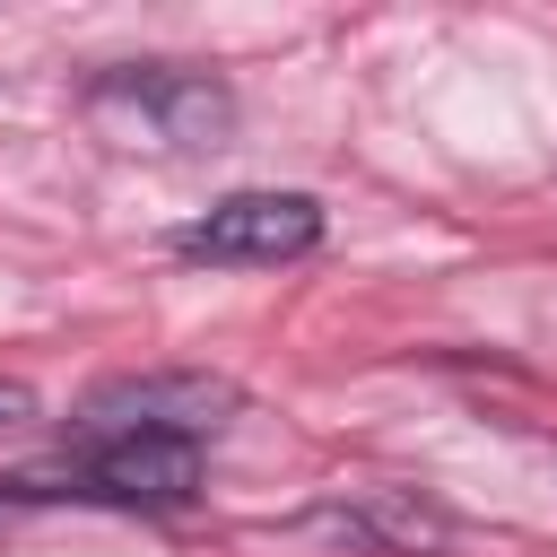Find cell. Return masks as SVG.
Masks as SVG:
<instances>
[{
    "label": "cell",
    "instance_id": "5",
    "mask_svg": "<svg viewBox=\"0 0 557 557\" xmlns=\"http://www.w3.org/2000/svg\"><path fill=\"white\" fill-rule=\"evenodd\" d=\"M348 540H366V548H383V557H435L453 531H444V513L435 505H418V496H400V487H374V496H357V505H339L331 513Z\"/></svg>",
    "mask_w": 557,
    "mask_h": 557
},
{
    "label": "cell",
    "instance_id": "1",
    "mask_svg": "<svg viewBox=\"0 0 557 557\" xmlns=\"http://www.w3.org/2000/svg\"><path fill=\"white\" fill-rule=\"evenodd\" d=\"M78 113L131 157H209L235 139V87L183 61H122L78 87Z\"/></svg>",
    "mask_w": 557,
    "mask_h": 557
},
{
    "label": "cell",
    "instance_id": "3",
    "mask_svg": "<svg viewBox=\"0 0 557 557\" xmlns=\"http://www.w3.org/2000/svg\"><path fill=\"white\" fill-rule=\"evenodd\" d=\"M235 409H244V392L226 374H191V366L122 374V383H96L78 400L70 444H113V435H183V444H209Z\"/></svg>",
    "mask_w": 557,
    "mask_h": 557
},
{
    "label": "cell",
    "instance_id": "7",
    "mask_svg": "<svg viewBox=\"0 0 557 557\" xmlns=\"http://www.w3.org/2000/svg\"><path fill=\"white\" fill-rule=\"evenodd\" d=\"M17 505H35V479H0V513H17Z\"/></svg>",
    "mask_w": 557,
    "mask_h": 557
},
{
    "label": "cell",
    "instance_id": "2",
    "mask_svg": "<svg viewBox=\"0 0 557 557\" xmlns=\"http://www.w3.org/2000/svg\"><path fill=\"white\" fill-rule=\"evenodd\" d=\"M191 496H200V444L183 435L70 444V461L35 479V505H113V513H183Z\"/></svg>",
    "mask_w": 557,
    "mask_h": 557
},
{
    "label": "cell",
    "instance_id": "4",
    "mask_svg": "<svg viewBox=\"0 0 557 557\" xmlns=\"http://www.w3.org/2000/svg\"><path fill=\"white\" fill-rule=\"evenodd\" d=\"M313 244H322L313 191H226L174 226V261H209V270H278L305 261Z\"/></svg>",
    "mask_w": 557,
    "mask_h": 557
},
{
    "label": "cell",
    "instance_id": "6",
    "mask_svg": "<svg viewBox=\"0 0 557 557\" xmlns=\"http://www.w3.org/2000/svg\"><path fill=\"white\" fill-rule=\"evenodd\" d=\"M17 418H35V392L26 383H0V426H17Z\"/></svg>",
    "mask_w": 557,
    "mask_h": 557
}]
</instances>
